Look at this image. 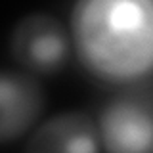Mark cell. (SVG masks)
Instances as JSON below:
<instances>
[{
	"label": "cell",
	"instance_id": "obj_4",
	"mask_svg": "<svg viewBox=\"0 0 153 153\" xmlns=\"http://www.w3.org/2000/svg\"><path fill=\"white\" fill-rule=\"evenodd\" d=\"M44 88L31 73L0 71V143L23 136L44 111Z\"/></svg>",
	"mask_w": 153,
	"mask_h": 153
},
{
	"label": "cell",
	"instance_id": "obj_5",
	"mask_svg": "<svg viewBox=\"0 0 153 153\" xmlns=\"http://www.w3.org/2000/svg\"><path fill=\"white\" fill-rule=\"evenodd\" d=\"M23 149L52 153H98L102 149L98 123L86 111L57 113L31 132Z\"/></svg>",
	"mask_w": 153,
	"mask_h": 153
},
{
	"label": "cell",
	"instance_id": "obj_3",
	"mask_svg": "<svg viewBox=\"0 0 153 153\" xmlns=\"http://www.w3.org/2000/svg\"><path fill=\"white\" fill-rule=\"evenodd\" d=\"M102 149L111 153L153 151V100L142 94H123L100 113Z\"/></svg>",
	"mask_w": 153,
	"mask_h": 153
},
{
	"label": "cell",
	"instance_id": "obj_2",
	"mask_svg": "<svg viewBox=\"0 0 153 153\" xmlns=\"http://www.w3.org/2000/svg\"><path fill=\"white\" fill-rule=\"evenodd\" d=\"M12 57L31 75H54L71 56V38L63 23L48 12H31L13 25Z\"/></svg>",
	"mask_w": 153,
	"mask_h": 153
},
{
	"label": "cell",
	"instance_id": "obj_1",
	"mask_svg": "<svg viewBox=\"0 0 153 153\" xmlns=\"http://www.w3.org/2000/svg\"><path fill=\"white\" fill-rule=\"evenodd\" d=\"M71 33L98 79L123 84L153 73V0H75Z\"/></svg>",
	"mask_w": 153,
	"mask_h": 153
}]
</instances>
